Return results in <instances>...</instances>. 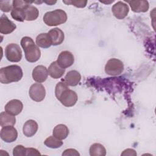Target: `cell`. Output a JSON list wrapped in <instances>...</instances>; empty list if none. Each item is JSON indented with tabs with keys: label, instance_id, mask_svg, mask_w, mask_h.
I'll list each match as a JSON object with an SVG mask.
<instances>
[{
	"label": "cell",
	"instance_id": "obj_27",
	"mask_svg": "<svg viewBox=\"0 0 156 156\" xmlns=\"http://www.w3.org/2000/svg\"><path fill=\"white\" fill-rule=\"evenodd\" d=\"M14 156H26V148L23 145H17L13 150Z\"/></svg>",
	"mask_w": 156,
	"mask_h": 156
},
{
	"label": "cell",
	"instance_id": "obj_4",
	"mask_svg": "<svg viewBox=\"0 0 156 156\" xmlns=\"http://www.w3.org/2000/svg\"><path fill=\"white\" fill-rule=\"evenodd\" d=\"M67 20L66 12L62 9H56L46 12L43 16L44 23L49 26H55L65 23Z\"/></svg>",
	"mask_w": 156,
	"mask_h": 156
},
{
	"label": "cell",
	"instance_id": "obj_16",
	"mask_svg": "<svg viewBox=\"0 0 156 156\" xmlns=\"http://www.w3.org/2000/svg\"><path fill=\"white\" fill-rule=\"evenodd\" d=\"M52 41V45L57 46L62 43L64 40L65 35L63 32L57 27L51 29L48 32Z\"/></svg>",
	"mask_w": 156,
	"mask_h": 156
},
{
	"label": "cell",
	"instance_id": "obj_5",
	"mask_svg": "<svg viewBox=\"0 0 156 156\" xmlns=\"http://www.w3.org/2000/svg\"><path fill=\"white\" fill-rule=\"evenodd\" d=\"M32 2H34L27 1H13V9L11 10L12 17L17 21L23 22L24 20H25L24 9L27 5Z\"/></svg>",
	"mask_w": 156,
	"mask_h": 156
},
{
	"label": "cell",
	"instance_id": "obj_24",
	"mask_svg": "<svg viewBox=\"0 0 156 156\" xmlns=\"http://www.w3.org/2000/svg\"><path fill=\"white\" fill-rule=\"evenodd\" d=\"M90 155L91 156H105L106 149L101 144L94 143L90 147Z\"/></svg>",
	"mask_w": 156,
	"mask_h": 156
},
{
	"label": "cell",
	"instance_id": "obj_9",
	"mask_svg": "<svg viewBox=\"0 0 156 156\" xmlns=\"http://www.w3.org/2000/svg\"><path fill=\"white\" fill-rule=\"evenodd\" d=\"M0 136L1 139L6 143H12L18 137V132L13 126L2 127L1 130Z\"/></svg>",
	"mask_w": 156,
	"mask_h": 156
},
{
	"label": "cell",
	"instance_id": "obj_28",
	"mask_svg": "<svg viewBox=\"0 0 156 156\" xmlns=\"http://www.w3.org/2000/svg\"><path fill=\"white\" fill-rule=\"evenodd\" d=\"M63 2L66 4H71L79 8L85 7L87 3V1H63Z\"/></svg>",
	"mask_w": 156,
	"mask_h": 156
},
{
	"label": "cell",
	"instance_id": "obj_13",
	"mask_svg": "<svg viewBox=\"0 0 156 156\" xmlns=\"http://www.w3.org/2000/svg\"><path fill=\"white\" fill-rule=\"evenodd\" d=\"M16 26L7 16L3 14L0 18V32L2 34H9L13 32Z\"/></svg>",
	"mask_w": 156,
	"mask_h": 156
},
{
	"label": "cell",
	"instance_id": "obj_3",
	"mask_svg": "<svg viewBox=\"0 0 156 156\" xmlns=\"http://www.w3.org/2000/svg\"><path fill=\"white\" fill-rule=\"evenodd\" d=\"M21 45L24 51L25 58L27 62L34 63L39 60L41 56L40 49L30 37H23L21 40Z\"/></svg>",
	"mask_w": 156,
	"mask_h": 156
},
{
	"label": "cell",
	"instance_id": "obj_21",
	"mask_svg": "<svg viewBox=\"0 0 156 156\" xmlns=\"http://www.w3.org/2000/svg\"><path fill=\"white\" fill-rule=\"evenodd\" d=\"M36 44L42 48H48L52 45V41L48 33L39 34L36 38Z\"/></svg>",
	"mask_w": 156,
	"mask_h": 156
},
{
	"label": "cell",
	"instance_id": "obj_25",
	"mask_svg": "<svg viewBox=\"0 0 156 156\" xmlns=\"http://www.w3.org/2000/svg\"><path fill=\"white\" fill-rule=\"evenodd\" d=\"M44 144L48 147L56 149L61 147L63 145V141L54 136H50L44 140Z\"/></svg>",
	"mask_w": 156,
	"mask_h": 156
},
{
	"label": "cell",
	"instance_id": "obj_2",
	"mask_svg": "<svg viewBox=\"0 0 156 156\" xmlns=\"http://www.w3.org/2000/svg\"><path fill=\"white\" fill-rule=\"evenodd\" d=\"M23 73L21 68L16 65H12L1 68L0 82L8 84L20 81L23 77Z\"/></svg>",
	"mask_w": 156,
	"mask_h": 156
},
{
	"label": "cell",
	"instance_id": "obj_31",
	"mask_svg": "<svg viewBox=\"0 0 156 156\" xmlns=\"http://www.w3.org/2000/svg\"><path fill=\"white\" fill-rule=\"evenodd\" d=\"M121 155H129V156H135L136 155V152L134 149H127L124 150L122 153Z\"/></svg>",
	"mask_w": 156,
	"mask_h": 156
},
{
	"label": "cell",
	"instance_id": "obj_23",
	"mask_svg": "<svg viewBox=\"0 0 156 156\" xmlns=\"http://www.w3.org/2000/svg\"><path fill=\"white\" fill-rule=\"evenodd\" d=\"M16 122L15 116L12 115L7 112H1L0 114V124L1 126L5 127L7 126H13Z\"/></svg>",
	"mask_w": 156,
	"mask_h": 156
},
{
	"label": "cell",
	"instance_id": "obj_22",
	"mask_svg": "<svg viewBox=\"0 0 156 156\" xmlns=\"http://www.w3.org/2000/svg\"><path fill=\"white\" fill-rule=\"evenodd\" d=\"M25 20L34 21L36 20L39 15V11L35 7L29 4L24 9Z\"/></svg>",
	"mask_w": 156,
	"mask_h": 156
},
{
	"label": "cell",
	"instance_id": "obj_15",
	"mask_svg": "<svg viewBox=\"0 0 156 156\" xmlns=\"http://www.w3.org/2000/svg\"><path fill=\"white\" fill-rule=\"evenodd\" d=\"M81 80V75L80 74L76 71V70H71L68 72L66 74L63 82L68 85L74 87L78 85Z\"/></svg>",
	"mask_w": 156,
	"mask_h": 156
},
{
	"label": "cell",
	"instance_id": "obj_18",
	"mask_svg": "<svg viewBox=\"0 0 156 156\" xmlns=\"http://www.w3.org/2000/svg\"><path fill=\"white\" fill-rule=\"evenodd\" d=\"M132 10L134 12H146L148 10L149 5L147 1H127Z\"/></svg>",
	"mask_w": 156,
	"mask_h": 156
},
{
	"label": "cell",
	"instance_id": "obj_29",
	"mask_svg": "<svg viewBox=\"0 0 156 156\" xmlns=\"http://www.w3.org/2000/svg\"><path fill=\"white\" fill-rule=\"evenodd\" d=\"M40 155H41V154L37 149L32 147L26 148V156Z\"/></svg>",
	"mask_w": 156,
	"mask_h": 156
},
{
	"label": "cell",
	"instance_id": "obj_6",
	"mask_svg": "<svg viewBox=\"0 0 156 156\" xmlns=\"http://www.w3.org/2000/svg\"><path fill=\"white\" fill-rule=\"evenodd\" d=\"M124 64L119 59L113 58L108 60L105 66V73L110 76H117L122 73Z\"/></svg>",
	"mask_w": 156,
	"mask_h": 156
},
{
	"label": "cell",
	"instance_id": "obj_7",
	"mask_svg": "<svg viewBox=\"0 0 156 156\" xmlns=\"http://www.w3.org/2000/svg\"><path fill=\"white\" fill-rule=\"evenodd\" d=\"M5 55L9 61L11 62H18L22 58V51L18 44L10 43L5 48Z\"/></svg>",
	"mask_w": 156,
	"mask_h": 156
},
{
	"label": "cell",
	"instance_id": "obj_11",
	"mask_svg": "<svg viewBox=\"0 0 156 156\" xmlns=\"http://www.w3.org/2000/svg\"><path fill=\"white\" fill-rule=\"evenodd\" d=\"M74 62V57L73 54L68 51H64L60 53L58 56L57 62L63 68H66L71 66Z\"/></svg>",
	"mask_w": 156,
	"mask_h": 156
},
{
	"label": "cell",
	"instance_id": "obj_10",
	"mask_svg": "<svg viewBox=\"0 0 156 156\" xmlns=\"http://www.w3.org/2000/svg\"><path fill=\"white\" fill-rule=\"evenodd\" d=\"M112 11L113 15L119 20L124 19L127 16L129 12L128 5L122 1H118L115 3L112 8Z\"/></svg>",
	"mask_w": 156,
	"mask_h": 156
},
{
	"label": "cell",
	"instance_id": "obj_30",
	"mask_svg": "<svg viewBox=\"0 0 156 156\" xmlns=\"http://www.w3.org/2000/svg\"><path fill=\"white\" fill-rule=\"evenodd\" d=\"M62 155H80V154L74 149H68L65 150V151L62 153Z\"/></svg>",
	"mask_w": 156,
	"mask_h": 156
},
{
	"label": "cell",
	"instance_id": "obj_12",
	"mask_svg": "<svg viewBox=\"0 0 156 156\" xmlns=\"http://www.w3.org/2000/svg\"><path fill=\"white\" fill-rule=\"evenodd\" d=\"M23 108V104L18 99H12L5 105V112L13 116L19 115Z\"/></svg>",
	"mask_w": 156,
	"mask_h": 156
},
{
	"label": "cell",
	"instance_id": "obj_17",
	"mask_svg": "<svg viewBox=\"0 0 156 156\" xmlns=\"http://www.w3.org/2000/svg\"><path fill=\"white\" fill-rule=\"evenodd\" d=\"M38 128V124L33 119L27 120L23 126V133L27 137H31L36 133Z\"/></svg>",
	"mask_w": 156,
	"mask_h": 156
},
{
	"label": "cell",
	"instance_id": "obj_14",
	"mask_svg": "<svg viewBox=\"0 0 156 156\" xmlns=\"http://www.w3.org/2000/svg\"><path fill=\"white\" fill-rule=\"evenodd\" d=\"M48 70L43 65H38L32 71L33 79L38 83L44 82L48 76Z\"/></svg>",
	"mask_w": 156,
	"mask_h": 156
},
{
	"label": "cell",
	"instance_id": "obj_19",
	"mask_svg": "<svg viewBox=\"0 0 156 156\" xmlns=\"http://www.w3.org/2000/svg\"><path fill=\"white\" fill-rule=\"evenodd\" d=\"M48 70L49 76L54 79L60 78L63 75L65 71V68L61 67L58 64L57 61L51 63Z\"/></svg>",
	"mask_w": 156,
	"mask_h": 156
},
{
	"label": "cell",
	"instance_id": "obj_8",
	"mask_svg": "<svg viewBox=\"0 0 156 156\" xmlns=\"http://www.w3.org/2000/svg\"><path fill=\"white\" fill-rule=\"evenodd\" d=\"M30 98L34 101H42L46 96V90L44 86L39 83L32 84L29 89Z\"/></svg>",
	"mask_w": 156,
	"mask_h": 156
},
{
	"label": "cell",
	"instance_id": "obj_32",
	"mask_svg": "<svg viewBox=\"0 0 156 156\" xmlns=\"http://www.w3.org/2000/svg\"><path fill=\"white\" fill-rule=\"evenodd\" d=\"M44 2H45V3H46V4H49V5H52V4H55V3H56L57 1H44Z\"/></svg>",
	"mask_w": 156,
	"mask_h": 156
},
{
	"label": "cell",
	"instance_id": "obj_26",
	"mask_svg": "<svg viewBox=\"0 0 156 156\" xmlns=\"http://www.w3.org/2000/svg\"><path fill=\"white\" fill-rule=\"evenodd\" d=\"M1 10L4 12H9L13 9V1H0Z\"/></svg>",
	"mask_w": 156,
	"mask_h": 156
},
{
	"label": "cell",
	"instance_id": "obj_1",
	"mask_svg": "<svg viewBox=\"0 0 156 156\" xmlns=\"http://www.w3.org/2000/svg\"><path fill=\"white\" fill-rule=\"evenodd\" d=\"M55 94L57 99L65 107H73L77 101V95L75 91L69 89L63 81L58 82L55 87Z\"/></svg>",
	"mask_w": 156,
	"mask_h": 156
},
{
	"label": "cell",
	"instance_id": "obj_20",
	"mask_svg": "<svg viewBox=\"0 0 156 156\" xmlns=\"http://www.w3.org/2000/svg\"><path fill=\"white\" fill-rule=\"evenodd\" d=\"M69 129L65 124H58L53 129V136L59 140H64L67 138L69 135Z\"/></svg>",
	"mask_w": 156,
	"mask_h": 156
}]
</instances>
